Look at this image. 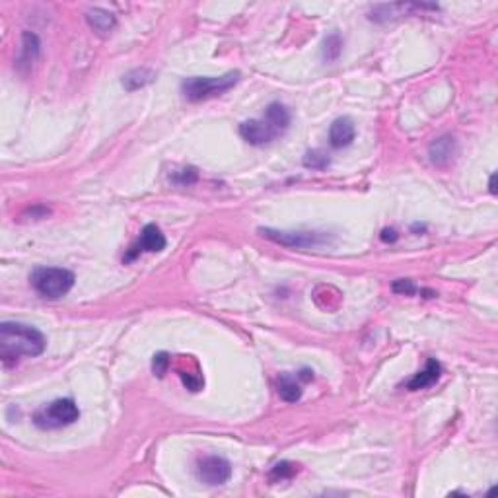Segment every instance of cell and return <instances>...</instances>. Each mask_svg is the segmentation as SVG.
<instances>
[{
	"instance_id": "1",
	"label": "cell",
	"mask_w": 498,
	"mask_h": 498,
	"mask_svg": "<svg viewBox=\"0 0 498 498\" xmlns=\"http://www.w3.org/2000/svg\"><path fill=\"white\" fill-rule=\"evenodd\" d=\"M45 335L28 323L2 321L0 323V358L6 368L18 364V358H36L43 354Z\"/></svg>"
},
{
	"instance_id": "2",
	"label": "cell",
	"mask_w": 498,
	"mask_h": 498,
	"mask_svg": "<svg viewBox=\"0 0 498 498\" xmlns=\"http://www.w3.org/2000/svg\"><path fill=\"white\" fill-rule=\"evenodd\" d=\"M291 126V112L283 104H271L265 109V115L261 119L244 121L239 125V134L242 139L253 146H265L269 142L276 141L283 136Z\"/></svg>"
},
{
	"instance_id": "3",
	"label": "cell",
	"mask_w": 498,
	"mask_h": 498,
	"mask_svg": "<svg viewBox=\"0 0 498 498\" xmlns=\"http://www.w3.org/2000/svg\"><path fill=\"white\" fill-rule=\"evenodd\" d=\"M76 276L72 271L63 267H38L30 275V283L39 296L59 300L67 296L75 286Z\"/></svg>"
},
{
	"instance_id": "4",
	"label": "cell",
	"mask_w": 498,
	"mask_h": 498,
	"mask_svg": "<svg viewBox=\"0 0 498 498\" xmlns=\"http://www.w3.org/2000/svg\"><path fill=\"white\" fill-rule=\"evenodd\" d=\"M239 72H226L222 76H193L181 82V94L189 102H201L208 97L220 96L239 82Z\"/></svg>"
},
{
	"instance_id": "5",
	"label": "cell",
	"mask_w": 498,
	"mask_h": 498,
	"mask_svg": "<svg viewBox=\"0 0 498 498\" xmlns=\"http://www.w3.org/2000/svg\"><path fill=\"white\" fill-rule=\"evenodd\" d=\"M80 418V409L72 399H55L33 413V424L41 431H59L75 424Z\"/></svg>"
},
{
	"instance_id": "6",
	"label": "cell",
	"mask_w": 498,
	"mask_h": 498,
	"mask_svg": "<svg viewBox=\"0 0 498 498\" xmlns=\"http://www.w3.org/2000/svg\"><path fill=\"white\" fill-rule=\"evenodd\" d=\"M263 238L275 242L278 246L291 249H305L328 244L329 238L323 232H294V230H275V228H259Z\"/></svg>"
},
{
	"instance_id": "7",
	"label": "cell",
	"mask_w": 498,
	"mask_h": 498,
	"mask_svg": "<svg viewBox=\"0 0 498 498\" xmlns=\"http://www.w3.org/2000/svg\"><path fill=\"white\" fill-rule=\"evenodd\" d=\"M199 479L202 483L210 485V487H218L230 481L232 477V465L230 461L222 458V455H207L199 461L197 467Z\"/></svg>"
},
{
	"instance_id": "8",
	"label": "cell",
	"mask_w": 498,
	"mask_h": 498,
	"mask_svg": "<svg viewBox=\"0 0 498 498\" xmlns=\"http://www.w3.org/2000/svg\"><path fill=\"white\" fill-rule=\"evenodd\" d=\"M166 247V236L162 234V230L158 228L156 224H146L141 232V238L139 242L131 247V251L125 257V261L134 259L139 253L146 251V253H158L164 251Z\"/></svg>"
},
{
	"instance_id": "9",
	"label": "cell",
	"mask_w": 498,
	"mask_h": 498,
	"mask_svg": "<svg viewBox=\"0 0 498 498\" xmlns=\"http://www.w3.org/2000/svg\"><path fill=\"white\" fill-rule=\"evenodd\" d=\"M413 10H438L434 4H378L370 12V20L374 22H387L397 16H405Z\"/></svg>"
},
{
	"instance_id": "10",
	"label": "cell",
	"mask_w": 498,
	"mask_h": 498,
	"mask_svg": "<svg viewBox=\"0 0 498 498\" xmlns=\"http://www.w3.org/2000/svg\"><path fill=\"white\" fill-rule=\"evenodd\" d=\"M354 136H357V129H354V123L349 117H339L329 126V144L333 148L349 146L354 141Z\"/></svg>"
},
{
	"instance_id": "11",
	"label": "cell",
	"mask_w": 498,
	"mask_h": 498,
	"mask_svg": "<svg viewBox=\"0 0 498 498\" xmlns=\"http://www.w3.org/2000/svg\"><path fill=\"white\" fill-rule=\"evenodd\" d=\"M428 156H431V162L434 166H440L444 168L448 166L455 156V139L450 136V134H444L436 141L432 142L428 146Z\"/></svg>"
},
{
	"instance_id": "12",
	"label": "cell",
	"mask_w": 498,
	"mask_h": 498,
	"mask_svg": "<svg viewBox=\"0 0 498 498\" xmlns=\"http://www.w3.org/2000/svg\"><path fill=\"white\" fill-rule=\"evenodd\" d=\"M440 374H442V366H440L438 360L436 358H428L426 360V368H424L423 372H418L407 381V389L418 391V389H424V387H431L432 384L438 381Z\"/></svg>"
},
{
	"instance_id": "13",
	"label": "cell",
	"mask_w": 498,
	"mask_h": 498,
	"mask_svg": "<svg viewBox=\"0 0 498 498\" xmlns=\"http://www.w3.org/2000/svg\"><path fill=\"white\" fill-rule=\"evenodd\" d=\"M276 391L278 397L286 403H296L302 399V386H300V378L292 376V374H281L276 379Z\"/></svg>"
},
{
	"instance_id": "14",
	"label": "cell",
	"mask_w": 498,
	"mask_h": 498,
	"mask_svg": "<svg viewBox=\"0 0 498 498\" xmlns=\"http://www.w3.org/2000/svg\"><path fill=\"white\" fill-rule=\"evenodd\" d=\"M86 20H88L90 28L97 31V33H102V36H107L117 23L115 16L109 10H104V8H90L86 12Z\"/></svg>"
},
{
	"instance_id": "15",
	"label": "cell",
	"mask_w": 498,
	"mask_h": 498,
	"mask_svg": "<svg viewBox=\"0 0 498 498\" xmlns=\"http://www.w3.org/2000/svg\"><path fill=\"white\" fill-rule=\"evenodd\" d=\"M39 39L36 33L31 31H23L22 36V49H20V57H18V67H30L33 60L38 59L39 55Z\"/></svg>"
},
{
	"instance_id": "16",
	"label": "cell",
	"mask_w": 498,
	"mask_h": 498,
	"mask_svg": "<svg viewBox=\"0 0 498 498\" xmlns=\"http://www.w3.org/2000/svg\"><path fill=\"white\" fill-rule=\"evenodd\" d=\"M156 78V72L150 70V68H134L131 72H126L123 76V86L129 92H134V90H141L144 86H148L150 82H154Z\"/></svg>"
},
{
	"instance_id": "17",
	"label": "cell",
	"mask_w": 498,
	"mask_h": 498,
	"mask_svg": "<svg viewBox=\"0 0 498 498\" xmlns=\"http://www.w3.org/2000/svg\"><path fill=\"white\" fill-rule=\"evenodd\" d=\"M342 53V39L339 33H331L328 38L323 39V45H321V59L323 63H333L341 57Z\"/></svg>"
},
{
	"instance_id": "18",
	"label": "cell",
	"mask_w": 498,
	"mask_h": 498,
	"mask_svg": "<svg viewBox=\"0 0 498 498\" xmlns=\"http://www.w3.org/2000/svg\"><path fill=\"white\" fill-rule=\"evenodd\" d=\"M302 164H304V168H308V170L321 171V170H325V168H329V164H331V158H329V154L325 152V150H320V148L308 150L304 160H302Z\"/></svg>"
},
{
	"instance_id": "19",
	"label": "cell",
	"mask_w": 498,
	"mask_h": 498,
	"mask_svg": "<svg viewBox=\"0 0 498 498\" xmlns=\"http://www.w3.org/2000/svg\"><path fill=\"white\" fill-rule=\"evenodd\" d=\"M300 471V465L298 463H292V461H278L275 467L269 471V479L273 483H278V481H286V479H292Z\"/></svg>"
},
{
	"instance_id": "20",
	"label": "cell",
	"mask_w": 498,
	"mask_h": 498,
	"mask_svg": "<svg viewBox=\"0 0 498 498\" xmlns=\"http://www.w3.org/2000/svg\"><path fill=\"white\" fill-rule=\"evenodd\" d=\"M197 179H199V171L195 168H183V170L173 171V175H171V181L181 187L193 185V183H197Z\"/></svg>"
},
{
	"instance_id": "21",
	"label": "cell",
	"mask_w": 498,
	"mask_h": 498,
	"mask_svg": "<svg viewBox=\"0 0 498 498\" xmlns=\"http://www.w3.org/2000/svg\"><path fill=\"white\" fill-rule=\"evenodd\" d=\"M170 364V354L168 352H158V354H154V360H152V372L156 374L158 378H164Z\"/></svg>"
},
{
	"instance_id": "22",
	"label": "cell",
	"mask_w": 498,
	"mask_h": 498,
	"mask_svg": "<svg viewBox=\"0 0 498 498\" xmlns=\"http://www.w3.org/2000/svg\"><path fill=\"white\" fill-rule=\"evenodd\" d=\"M391 288H394V292H397V294H405V296L416 294V286L409 278H399V281H395Z\"/></svg>"
},
{
	"instance_id": "23",
	"label": "cell",
	"mask_w": 498,
	"mask_h": 498,
	"mask_svg": "<svg viewBox=\"0 0 498 498\" xmlns=\"http://www.w3.org/2000/svg\"><path fill=\"white\" fill-rule=\"evenodd\" d=\"M381 239L384 242H395L397 239V232L394 228H386V230L381 232Z\"/></svg>"
},
{
	"instance_id": "24",
	"label": "cell",
	"mask_w": 498,
	"mask_h": 498,
	"mask_svg": "<svg viewBox=\"0 0 498 498\" xmlns=\"http://www.w3.org/2000/svg\"><path fill=\"white\" fill-rule=\"evenodd\" d=\"M489 191H491L492 195L497 193V173H492L491 179H489Z\"/></svg>"
}]
</instances>
